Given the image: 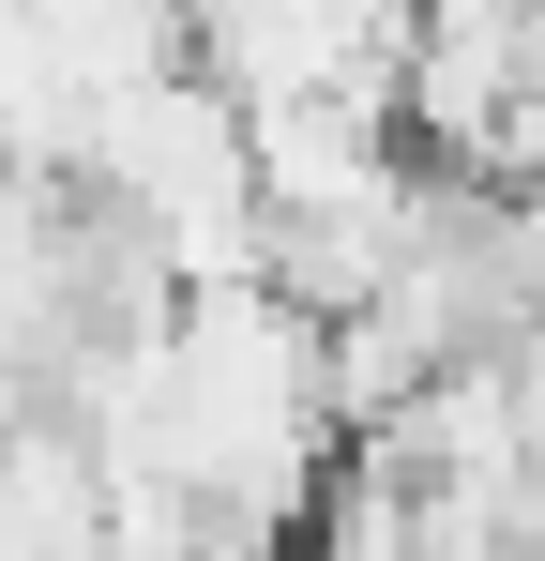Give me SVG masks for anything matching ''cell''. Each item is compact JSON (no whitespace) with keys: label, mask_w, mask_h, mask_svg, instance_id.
<instances>
[{"label":"cell","mask_w":545,"mask_h":561,"mask_svg":"<svg viewBox=\"0 0 545 561\" xmlns=\"http://www.w3.org/2000/svg\"><path fill=\"white\" fill-rule=\"evenodd\" d=\"M197 77L243 106V122H288V106H379L409 92V15H334V0H228L197 15Z\"/></svg>","instance_id":"obj_1"}]
</instances>
